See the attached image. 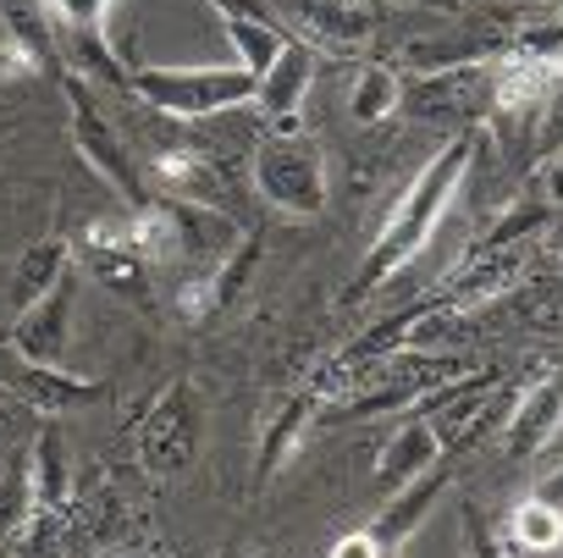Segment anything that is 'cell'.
Returning <instances> with one entry per match:
<instances>
[{
    "label": "cell",
    "instance_id": "obj_32",
    "mask_svg": "<svg viewBox=\"0 0 563 558\" xmlns=\"http://www.w3.org/2000/svg\"><path fill=\"white\" fill-rule=\"evenodd\" d=\"M100 558H128V552H100Z\"/></svg>",
    "mask_w": 563,
    "mask_h": 558
},
{
    "label": "cell",
    "instance_id": "obj_14",
    "mask_svg": "<svg viewBox=\"0 0 563 558\" xmlns=\"http://www.w3.org/2000/svg\"><path fill=\"white\" fill-rule=\"evenodd\" d=\"M492 67H497V111H536L563 89V56L503 51L492 56Z\"/></svg>",
    "mask_w": 563,
    "mask_h": 558
},
{
    "label": "cell",
    "instance_id": "obj_27",
    "mask_svg": "<svg viewBox=\"0 0 563 558\" xmlns=\"http://www.w3.org/2000/svg\"><path fill=\"white\" fill-rule=\"evenodd\" d=\"M327 558H393V547H382L376 530H349L327 547Z\"/></svg>",
    "mask_w": 563,
    "mask_h": 558
},
{
    "label": "cell",
    "instance_id": "obj_3",
    "mask_svg": "<svg viewBox=\"0 0 563 558\" xmlns=\"http://www.w3.org/2000/svg\"><path fill=\"white\" fill-rule=\"evenodd\" d=\"M249 177H254V194L265 205H276L282 216L316 221L327 210V155H321V144H310L299 133L260 139L249 155Z\"/></svg>",
    "mask_w": 563,
    "mask_h": 558
},
{
    "label": "cell",
    "instance_id": "obj_7",
    "mask_svg": "<svg viewBox=\"0 0 563 558\" xmlns=\"http://www.w3.org/2000/svg\"><path fill=\"white\" fill-rule=\"evenodd\" d=\"M0 393H12L23 409L56 420V415H78V409L100 404V398H106V382L78 376V371H62V365L23 360V354L7 343V349H0Z\"/></svg>",
    "mask_w": 563,
    "mask_h": 558
},
{
    "label": "cell",
    "instance_id": "obj_17",
    "mask_svg": "<svg viewBox=\"0 0 563 558\" xmlns=\"http://www.w3.org/2000/svg\"><path fill=\"white\" fill-rule=\"evenodd\" d=\"M294 18L327 51H354L376 29V12L365 7V0H294Z\"/></svg>",
    "mask_w": 563,
    "mask_h": 558
},
{
    "label": "cell",
    "instance_id": "obj_29",
    "mask_svg": "<svg viewBox=\"0 0 563 558\" xmlns=\"http://www.w3.org/2000/svg\"><path fill=\"white\" fill-rule=\"evenodd\" d=\"M464 536H470V558H508L503 541L486 530V519H481L475 508H464Z\"/></svg>",
    "mask_w": 563,
    "mask_h": 558
},
{
    "label": "cell",
    "instance_id": "obj_16",
    "mask_svg": "<svg viewBox=\"0 0 563 558\" xmlns=\"http://www.w3.org/2000/svg\"><path fill=\"white\" fill-rule=\"evenodd\" d=\"M29 481H34V508H40V519H62V514L73 508V459H67V442H62V426H56V420H45L40 437H34Z\"/></svg>",
    "mask_w": 563,
    "mask_h": 558
},
{
    "label": "cell",
    "instance_id": "obj_22",
    "mask_svg": "<svg viewBox=\"0 0 563 558\" xmlns=\"http://www.w3.org/2000/svg\"><path fill=\"white\" fill-rule=\"evenodd\" d=\"M40 519L34 508V481H29V459H0V547L7 541H23L29 525Z\"/></svg>",
    "mask_w": 563,
    "mask_h": 558
},
{
    "label": "cell",
    "instance_id": "obj_20",
    "mask_svg": "<svg viewBox=\"0 0 563 558\" xmlns=\"http://www.w3.org/2000/svg\"><path fill=\"white\" fill-rule=\"evenodd\" d=\"M398 106H404V78H398L393 67H382V62H371V67L354 78V89H349V117H354L360 128L387 122Z\"/></svg>",
    "mask_w": 563,
    "mask_h": 558
},
{
    "label": "cell",
    "instance_id": "obj_1",
    "mask_svg": "<svg viewBox=\"0 0 563 558\" xmlns=\"http://www.w3.org/2000/svg\"><path fill=\"white\" fill-rule=\"evenodd\" d=\"M475 150H481V128H459L431 161H426V172L409 183V194L393 205V216L382 221V232H376V243H371V254L360 260V271H354V288H349V299H365V294H376L387 276H398L431 238H437V227H442V216L453 210V199L464 194V177H470V166H475Z\"/></svg>",
    "mask_w": 563,
    "mask_h": 558
},
{
    "label": "cell",
    "instance_id": "obj_8",
    "mask_svg": "<svg viewBox=\"0 0 563 558\" xmlns=\"http://www.w3.org/2000/svg\"><path fill=\"white\" fill-rule=\"evenodd\" d=\"M525 265H530V238H519V243H481V249L448 276V288H442L437 299H442L448 310L470 316V310L503 299L508 288H519Z\"/></svg>",
    "mask_w": 563,
    "mask_h": 558
},
{
    "label": "cell",
    "instance_id": "obj_21",
    "mask_svg": "<svg viewBox=\"0 0 563 558\" xmlns=\"http://www.w3.org/2000/svg\"><path fill=\"white\" fill-rule=\"evenodd\" d=\"M221 34L249 78H265V67L288 45V34H276V23H260V18H221Z\"/></svg>",
    "mask_w": 563,
    "mask_h": 558
},
{
    "label": "cell",
    "instance_id": "obj_10",
    "mask_svg": "<svg viewBox=\"0 0 563 558\" xmlns=\"http://www.w3.org/2000/svg\"><path fill=\"white\" fill-rule=\"evenodd\" d=\"M144 183L155 188L150 199H166V205H205V210H227V183L221 172L210 166L205 150H155L150 166H144Z\"/></svg>",
    "mask_w": 563,
    "mask_h": 558
},
{
    "label": "cell",
    "instance_id": "obj_2",
    "mask_svg": "<svg viewBox=\"0 0 563 558\" xmlns=\"http://www.w3.org/2000/svg\"><path fill=\"white\" fill-rule=\"evenodd\" d=\"M254 84L260 78H249L238 62L232 67H133L128 73V89L177 122H205V117L254 106Z\"/></svg>",
    "mask_w": 563,
    "mask_h": 558
},
{
    "label": "cell",
    "instance_id": "obj_26",
    "mask_svg": "<svg viewBox=\"0 0 563 558\" xmlns=\"http://www.w3.org/2000/svg\"><path fill=\"white\" fill-rule=\"evenodd\" d=\"M51 12L67 34H106L111 0H51Z\"/></svg>",
    "mask_w": 563,
    "mask_h": 558
},
{
    "label": "cell",
    "instance_id": "obj_18",
    "mask_svg": "<svg viewBox=\"0 0 563 558\" xmlns=\"http://www.w3.org/2000/svg\"><path fill=\"white\" fill-rule=\"evenodd\" d=\"M448 492V470L437 464V470H426L420 481H409L404 492H393V497H382V514H376V536H382V547H398V541H409L420 525H426V514L437 508V497Z\"/></svg>",
    "mask_w": 563,
    "mask_h": 558
},
{
    "label": "cell",
    "instance_id": "obj_12",
    "mask_svg": "<svg viewBox=\"0 0 563 558\" xmlns=\"http://www.w3.org/2000/svg\"><path fill=\"white\" fill-rule=\"evenodd\" d=\"M558 426H563V376H541L514 398V409L503 420V453L508 459H536L558 437Z\"/></svg>",
    "mask_w": 563,
    "mask_h": 558
},
{
    "label": "cell",
    "instance_id": "obj_19",
    "mask_svg": "<svg viewBox=\"0 0 563 558\" xmlns=\"http://www.w3.org/2000/svg\"><path fill=\"white\" fill-rule=\"evenodd\" d=\"M67 271H73V243H67V238H40V243H29V249L18 254V265H12V305H18V310L40 305Z\"/></svg>",
    "mask_w": 563,
    "mask_h": 558
},
{
    "label": "cell",
    "instance_id": "obj_31",
    "mask_svg": "<svg viewBox=\"0 0 563 558\" xmlns=\"http://www.w3.org/2000/svg\"><path fill=\"white\" fill-rule=\"evenodd\" d=\"M420 12H459V0H415Z\"/></svg>",
    "mask_w": 563,
    "mask_h": 558
},
{
    "label": "cell",
    "instance_id": "obj_13",
    "mask_svg": "<svg viewBox=\"0 0 563 558\" xmlns=\"http://www.w3.org/2000/svg\"><path fill=\"white\" fill-rule=\"evenodd\" d=\"M437 464H442V437H437V426H431L426 415H409V420L387 437V448L376 453L371 486H376V497H393V492H404L409 481H420V475L437 470Z\"/></svg>",
    "mask_w": 563,
    "mask_h": 558
},
{
    "label": "cell",
    "instance_id": "obj_30",
    "mask_svg": "<svg viewBox=\"0 0 563 558\" xmlns=\"http://www.w3.org/2000/svg\"><path fill=\"white\" fill-rule=\"evenodd\" d=\"M530 497H536V503H547V508L563 519V464H552V470L536 481V492H530Z\"/></svg>",
    "mask_w": 563,
    "mask_h": 558
},
{
    "label": "cell",
    "instance_id": "obj_15",
    "mask_svg": "<svg viewBox=\"0 0 563 558\" xmlns=\"http://www.w3.org/2000/svg\"><path fill=\"white\" fill-rule=\"evenodd\" d=\"M316 409H321L316 393H294V398H282V404L271 409V420H265V431H260V464H254V481H260V486H271L276 470L294 464L305 431L316 426Z\"/></svg>",
    "mask_w": 563,
    "mask_h": 558
},
{
    "label": "cell",
    "instance_id": "obj_33",
    "mask_svg": "<svg viewBox=\"0 0 563 558\" xmlns=\"http://www.w3.org/2000/svg\"><path fill=\"white\" fill-rule=\"evenodd\" d=\"M558 558H563V541H558Z\"/></svg>",
    "mask_w": 563,
    "mask_h": 558
},
{
    "label": "cell",
    "instance_id": "obj_9",
    "mask_svg": "<svg viewBox=\"0 0 563 558\" xmlns=\"http://www.w3.org/2000/svg\"><path fill=\"white\" fill-rule=\"evenodd\" d=\"M73 316H78V276L67 271L62 283L40 299V305H29V310H18V327H12V349L23 354V360H40V365H62L67 360V349H73Z\"/></svg>",
    "mask_w": 563,
    "mask_h": 558
},
{
    "label": "cell",
    "instance_id": "obj_24",
    "mask_svg": "<svg viewBox=\"0 0 563 558\" xmlns=\"http://www.w3.org/2000/svg\"><path fill=\"white\" fill-rule=\"evenodd\" d=\"M89 254V265L106 276V288H117L122 299H144L150 288H144V276H150V265L133 254V249H84Z\"/></svg>",
    "mask_w": 563,
    "mask_h": 558
},
{
    "label": "cell",
    "instance_id": "obj_11",
    "mask_svg": "<svg viewBox=\"0 0 563 558\" xmlns=\"http://www.w3.org/2000/svg\"><path fill=\"white\" fill-rule=\"evenodd\" d=\"M316 45H305V40H288L282 45V56L265 67V78L254 84V106H260V117H271L276 122V133H299V106H305V95H310V84H316Z\"/></svg>",
    "mask_w": 563,
    "mask_h": 558
},
{
    "label": "cell",
    "instance_id": "obj_23",
    "mask_svg": "<svg viewBox=\"0 0 563 558\" xmlns=\"http://www.w3.org/2000/svg\"><path fill=\"white\" fill-rule=\"evenodd\" d=\"M508 541L525 547V552H558V541H563V519H558L547 503L525 497V503L508 514Z\"/></svg>",
    "mask_w": 563,
    "mask_h": 558
},
{
    "label": "cell",
    "instance_id": "obj_5",
    "mask_svg": "<svg viewBox=\"0 0 563 558\" xmlns=\"http://www.w3.org/2000/svg\"><path fill=\"white\" fill-rule=\"evenodd\" d=\"M133 442H139V464L150 475H183L199 459V448H205V404H199V393L188 382H172L144 409Z\"/></svg>",
    "mask_w": 563,
    "mask_h": 558
},
{
    "label": "cell",
    "instance_id": "obj_25",
    "mask_svg": "<svg viewBox=\"0 0 563 558\" xmlns=\"http://www.w3.org/2000/svg\"><path fill=\"white\" fill-rule=\"evenodd\" d=\"M40 73V40L23 34L12 18H0V78H34Z\"/></svg>",
    "mask_w": 563,
    "mask_h": 558
},
{
    "label": "cell",
    "instance_id": "obj_6",
    "mask_svg": "<svg viewBox=\"0 0 563 558\" xmlns=\"http://www.w3.org/2000/svg\"><path fill=\"white\" fill-rule=\"evenodd\" d=\"M404 111L420 122H448V128H481L486 111H497V67L492 62H459L420 73L404 84Z\"/></svg>",
    "mask_w": 563,
    "mask_h": 558
},
{
    "label": "cell",
    "instance_id": "obj_28",
    "mask_svg": "<svg viewBox=\"0 0 563 558\" xmlns=\"http://www.w3.org/2000/svg\"><path fill=\"white\" fill-rule=\"evenodd\" d=\"M530 194H536V205H563V155H552L541 172H536V183H530Z\"/></svg>",
    "mask_w": 563,
    "mask_h": 558
},
{
    "label": "cell",
    "instance_id": "obj_4",
    "mask_svg": "<svg viewBox=\"0 0 563 558\" xmlns=\"http://www.w3.org/2000/svg\"><path fill=\"white\" fill-rule=\"evenodd\" d=\"M67 100H73V111H67V122H73V150L89 161V172H95L122 205H144V199H150V194H144V166H139L133 150L122 144V133H117V122L106 117L100 95H95L78 73H67Z\"/></svg>",
    "mask_w": 563,
    "mask_h": 558
}]
</instances>
